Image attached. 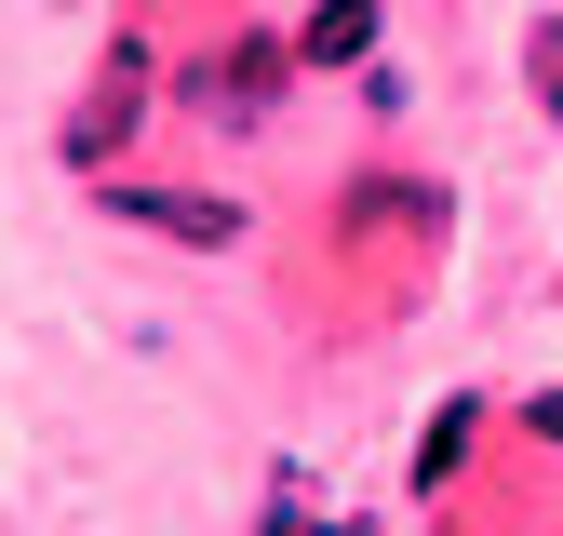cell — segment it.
Masks as SVG:
<instances>
[{"instance_id":"obj_1","label":"cell","mask_w":563,"mask_h":536,"mask_svg":"<svg viewBox=\"0 0 563 536\" xmlns=\"http://www.w3.org/2000/svg\"><path fill=\"white\" fill-rule=\"evenodd\" d=\"M282 81H296V41H229V54H188V67H175V94H188L201 121H268Z\"/></svg>"},{"instance_id":"obj_2","label":"cell","mask_w":563,"mask_h":536,"mask_svg":"<svg viewBox=\"0 0 563 536\" xmlns=\"http://www.w3.org/2000/svg\"><path fill=\"white\" fill-rule=\"evenodd\" d=\"M148 81H162V54H148V41H108L95 94L67 108V161H121V148H134V121H148Z\"/></svg>"},{"instance_id":"obj_3","label":"cell","mask_w":563,"mask_h":536,"mask_svg":"<svg viewBox=\"0 0 563 536\" xmlns=\"http://www.w3.org/2000/svg\"><path fill=\"white\" fill-rule=\"evenodd\" d=\"M108 215H121V228H162V242H188V255H229V242H242V201H229V188H148V175H121Z\"/></svg>"},{"instance_id":"obj_4","label":"cell","mask_w":563,"mask_h":536,"mask_svg":"<svg viewBox=\"0 0 563 536\" xmlns=\"http://www.w3.org/2000/svg\"><path fill=\"white\" fill-rule=\"evenodd\" d=\"M376 27H389V0H309L296 67H376Z\"/></svg>"},{"instance_id":"obj_5","label":"cell","mask_w":563,"mask_h":536,"mask_svg":"<svg viewBox=\"0 0 563 536\" xmlns=\"http://www.w3.org/2000/svg\"><path fill=\"white\" fill-rule=\"evenodd\" d=\"M335 215H349V228H402V242H430V228H443V188H416V175H363Z\"/></svg>"},{"instance_id":"obj_6","label":"cell","mask_w":563,"mask_h":536,"mask_svg":"<svg viewBox=\"0 0 563 536\" xmlns=\"http://www.w3.org/2000/svg\"><path fill=\"white\" fill-rule=\"evenodd\" d=\"M470 443H483V402L456 389L443 416H430V443H416V483H456V469H470Z\"/></svg>"},{"instance_id":"obj_7","label":"cell","mask_w":563,"mask_h":536,"mask_svg":"<svg viewBox=\"0 0 563 536\" xmlns=\"http://www.w3.org/2000/svg\"><path fill=\"white\" fill-rule=\"evenodd\" d=\"M523 67H537V108L563 121V14H537V41H523Z\"/></svg>"},{"instance_id":"obj_8","label":"cell","mask_w":563,"mask_h":536,"mask_svg":"<svg viewBox=\"0 0 563 536\" xmlns=\"http://www.w3.org/2000/svg\"><path fill=\"white\" fill-rule=\"evenodd\" d=\"M537 443H563V389H550V402H537Z\"/></svg>"}]
</instances>
